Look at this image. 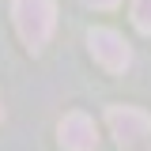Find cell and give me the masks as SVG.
Returning <instances> with one entry per match:
<instances>
[{
    "instance_id": "obj_1",
    "label": "cell",
    "mask_w": 151,
    "mask_h": 151,
    "mask_svg": "<svg viewBox=\"0 0 151 151\" xmlns=\"http://www.w3.org/2000/svg\"><path fill=\"white\" fill-rule=\"evenodd\" d=\"M12 19H15V30H19V38L27 42V49L38 53V49H45V42L53 38L57 4L53 0H12Z\"/></svg>"
},
{
    "instance_id": "obj_2",
    "label": "cell",
    "mask_w": 151,
    "mask_h": 151,
    "mask_svg": "<svg viewBox=\"0 0 151 151\" xmlns=\"http://www.w3.org/2000/svg\"><path fill=\"white\" fill-rule=\"evenodd\" d=\"M87 45H91V57L106 68V72H125V68L132 64L129 42L117 34V30H110V27H94L91 34H87Z\"/></svg>"
},
{
    "instance_id": "obj_3",
    "label": "cell",
    "mask_w": 151,
    "mask_h": 151,
    "mask_svg": "<svg viewBox=\"0 0 151 151\" xmlns=\"http://www.w3.org/2000/svg\"><path fill=\"white\" fill-rule=\"evenodd\" d=\"M106 121H110V132L121 147H136L151 136V113L136 110V106H113L106 113Z\"/></svg>"
},
{
    "instance_id": "obj_4",
    "label": "cell",
    "mask_w": 151,
    "mask_h": 151,
    "mask_svg": "<svg viewBox=\"0 0 151 151\" xmlns=\"http://www.w3.org/2000/svg\"><path fill=\"white\" fill-rule=\"evenodd\" d=\"M57 140H60V147L64 151H94L98 144V129H94V121L87 113H64L60 117V125H57Z\"/></svg>"
},
{
    "instance_id": "obj_5",
    "label": "cell",
    "mask_w": 151,
    "mask_h": 151,
    "mask_svg": "<svg viewBox=\"0 0 151 151\" xmlns=\"http://www.w3.org/2000/svg\"><path fill=\"white\" fill-rule=\"evenodd\" d=\"M132 23L136 30L151 34V0H132Z\"/></svg>"
},
{
    "instance_id": "obj_6",
    "label": "cell",
    "mask_w": 151,
    "mask_h": 151,
    "mask_svg": "<svg viewBox=\"0 0 151 151\" xmlns=\"http://www.w3.org/2000/svg\"><path fill=\"white\" fill-rule=\"evenodd\" d=\"M87 4H91V8H98V12H110V8H117V4H121V0H87Z\"/></svg>"
},
{
    "instance_id": "obj_7",
    "label": "cell",
    "mask_w": 151,
    "mask_h": 151,
    "mask_svg": "<svg viewBox=\"0 0 151 151\" xmlns=\"http://www.w3.org/2000/svg\"><path fill=\"white\" fill-rule=\"evenodd\" d=\"M0 117H4V102H0Z\"/></svg>"
},
{
    "instance_id": "obj_8",
    "label": "cell",
    "mask_w": 151,
    "mask_h": 151,
    "mask_svg": "<svg viewBox=\"0 0 151 151\" xmlns=\"http://www.w3.org/2000/svg\"><path fill=\"white\" fill-rule=\"evenodd\" d=\"M147 151H151V147H147Z\"/></svg>"
}]
</instances>
